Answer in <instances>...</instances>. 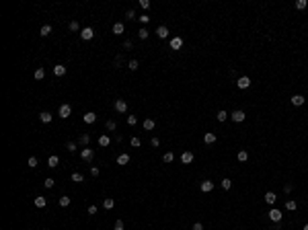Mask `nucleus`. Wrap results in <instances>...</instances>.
Masks as SVG:
<instances>
[{
	"mask_svg": "<svg viewBox=\"0 0 308 230\" xmlns=\"http://www.w3.org/2000/svg\"><path fill=\"white\" fill-rule=\"evenodd\" d=\"M304 103H306V99H304L302 95H294V97H292V105H294V107H302Z\"/></svg>",
	"mask_w": 308,
	"mask_h": 230,
	"instance_id": "obj_10",
	"label": "nucleus"
},
{
	"mask_svg": "<svg viewBox=\"0 0 308 230\" xmlns=\"http://www.w3.org/2000/svg\"><path fill=\"white\" fill-rule=\"evenodd\" d=\"M156 35H158V39H166V37H169V27L158 25V27H156Z\"/></svg>",
	"mask_w": 308,
	"mask_h": 230,
	"instance_id": "obj_6",
	"label": "nucleus"
},
{
	"mask_svg": "<svg viewBox=\"0 0 308 230\" xmlns=\"http://www.w3.org/2000/svg\"><path fill=\"white\" fill-rule=\"evenodd\" d=\"M105 125H107V130H109V132H115V130H117V123L113 121V119H109V121L105 123Z\"/></svg>",
	"mask_w": 308,
	"mask_h": 230,
	"instance_id": "obj_35",
	"label": "nucleus"
},
{
	"mask_svg": "<svg viewBox=\"0 0 308 230\" xmlns=\"http://www.w3.org/2000/svg\"><path fill=\"white\" fill-rule=\"evenodd\" d=\"M162 160H164L166 164H169V162H173V160H175V156H173V152H166L164 156H162Z\"/></svg>",
	"mask_w": 308,
	"mask_h": 230,
	"instance_id": "obj_38",
	"label": "nucleus"
},
{
	"mask_svg": "<svg viewBox=\"0 0 308 230\" xmlns=\"http://www.w3.org/2000/svg\"><path fill=\"white\" fill-rule=\"evenodd\" d=\"M127 68L132 70V72H134V70H138V68H140V64H138V60H130V62H127Z\"/></svg>",
	"mask_w": 308,
	"mask_h": 230,
	"instance_id": "obj_33",
	"label": "nucleus"
},
{
	"mask_svg": "<svg viewBox=\"0 0 308 230\" xmlns=\"http://www.w3.org/2000/svg\"><path fill=\"white\" fill-rule=\"evenodd\" d=\"M43 185L47 187V189H51V187H54V179H45V181H43Z\"/></svg>",
	"mask_w": 308,
	"mask_h": 230,
	"instance_id": "obj_43",
	"label": "nucleus"
},
{
	"mask_svg": "<svg viewBox=\"0 0 308 230\" xmlns=\"http://www.w3.org/2000/svg\"><path fill=\"white\" fill-rule=\"evenodd\" d=\"M58 203H60V206H62V208H68V206H70V197L62 195V197H60V199H58Z\"/></svg>",
	"mask_w": 308,
	"mask_h": 230,
	"instance_id": "obj_31",
	"label": "nucleus"
},
{
	"mask_svg": "<svg viewBox=\"0 0 308 230\" xmlns=\"http://www.w3.org/2000/svg\"><path fill=\"white\" fill-rule=\"evenodd\" d=\"M49 33H51V25H43L41 31H39V35H41V37H47Z\"/></svg>",
	"mask_w": 308,
	"mask_h": 230,
	"instance_id": "obj_27",
	"label": "nucleus"
},
{
	"mask_svg": "<svg viewBox=\"0 0 308 230\" xmlns=\"http://www.w3.org/2000/svg\"><path fill=\"white\" fill-rule=\"evenodd\" d=\"M144 130H148V132H150V130H154V119H144Z\"/></svg>",
	"mask_w": 308,
	"mask_h": 230,
	"instance_id": "obj_30",
	"label": "nucleus"
},
{
	"mask_svg": "<svg viewBox=\"0 0 308 230\" xmlns=\"http://www.w3.org/2000/svg\"><path fill=\"white\" fill-rule=\"evenodd\" d=\"M54 74H56V76H64V74H66V66H64V64L54 66Z\"/></svg>",
	"mask_w": 308,
	"mask_h": 230,
	"instance_id": "obj_16",
	"label": "nucleus"
},
{
	"mask_svg": "<svg viewBox=\"0 0 308 230\" xmlns=\"http://www.w3.org/2000/svg\"><path fill=\"white\" fill-rule=\"evenodd\" d=\"M216 140H218V138H216V134H214V132H208V134L203 136V142L208 144V146H210V144H216Z\"/></svg>",
	"mask_w": 308,
	"mask_h": 230,
	"instance_id": "obj_12",
	"label": "nucleus"
},
{
	"mask_svg": "<svg viewBox=\"0 0 308 230\" xmlns=\"http://www.w3.org/2000/svg\"><path fill=\"white\" fill-rule=\"evenodd\" d=\"M265 201H267L269 206H273L275 201H277V195H275L273 191H267V193H265Z\"/></svg>",
	"mask_w": 308,
	"mask_h": 230,
	"instance_id": "obj_14",
	"label": "nucleus"
},
{
	"mask_svg": "<svg viewBox=\"0 0 308 230\" xmlns=\"http://www.w3.org/2000/svg\"><path fill=\"white\" fill-rule=\"evenodd\" d=\"M132 41H130V39H127V41H123V49H132Z\"/></svg>",
	"mask_w": 308,
	"mask_h": 230,
	"instance_id": "obj_50",
	"label": "nucleus"
},
{
	"mask_svg": "<svg viewBox=\"0 0 308 230\" xmlns=\"http://www.w3.org/2000/svg\"><path fill=\"white\" fill-rule=\"evenodd\" d=\"M183 47V37H173L171 39V49H181Z\"/></svg>",
	"mask_w": 308,
	"mask_h": 230,
	"instance_id": "obj_11",
	"label": "nucleus"
},
{
	"mask_svg": "<svg viewBox=\"0 0 308 230\" xmlns=\"http://www.w3.org/2000/svg\"><path fill=\"white\" fill-rule=\"evenodd\" d=\"M130 144H132L134 148H140V146H142V142H140V138H132V140H130Z\"/></svg>",
	"mask_w": 308,
	"mask_h": 230,
	"instance_id": "obj_42",
	"label": "nucleus"
},
{
	"mask_svg": "<svg viewBox=\"0 0 308 230\" xmlns=\"http://www.w3.org/2000/svg\"><path fill=\"white\" fill-rule=\"evenodd\" d=\"M127 19H138V17H136V12H134V10H127Z\"/></svg>",
	"mask_w": 308,
	"mask_h": 230,
	"instance_id": "obj_53",
	"label": "nucleus"
},
{
	"mask_svg": "<svg viewBox=\"0 0 308 230\" xmlns=\"http://www.w3.org/2000/svg\"><path fill=\"white\" fill-rule=\"evenodd\" d=\"M150 144H152V146H160V140H158V138H152Z\"/></svg>",
	"mask_w": 308,
	"mask_h": 230,
	"instance_id": "obj_52",
	"label": "nucleus"
},
{
	"mask_svg": "<svg viewBox=\"0 0 308 230\" xmlns=\"http://www.w3.org/2000/svg\"><path fill=\"white\" fill-rule=\"evenodd\" d=\"M109 144H111V138H109V136H101V138H99V146H101V148H107Z\"/></svg>",
	"mask_w": 308,
	"mask_h": 230,
	"instance_id": "obj_19",
	"label": "nucleus"
},
{
	"mask_svg": "<svg viewBox=\"0 0 308 230\" xmlns=\"http://www.w3.org/2000/svg\"><path fill=\"white\" fill-rule=\"evenodd\" d=\"M127 162H130V154H119V156H117V164L125 167Z\"/></svg>",
	"mask_w": 308,
	"mask_h": 230,
	"instance_id": "obj_22",
	"label": "nucleus"
},
{
	"mask_svg": "<svg viewBox=\"0 0 308 230\" xmlns=\"http://www.w3.org/2000/svg\"><path fill=\"white\" fill-rule=\"evenodd\" d=\"M66 150H68V152H76V150H78V146H76V142H68V144H66Z\"/></svg>",
	"mask_w": 308,
	"mask_h": 230,
	"instance_id": "obj_37",
	"label": "nucleus"
},
{
	"mask_svg": "<svg viewBox=\"0 0 308 230\" xmlns=\"http://www.w3.org/2000/svg\"><path fill=\"white\" fill-rule=\"evenodd\" d=\"M113 206H115V199H113V197H105V199H103V208H105V210H113Z\"/></svg>",
	"mask_w": 308,
	"mask_h": 230,
	"instance_id": "obj_15",
	"label": "nucleus"
},
{
	"mask_svg": "<svg viewBox=\"0 0 308 230\" xmlns=\"http://www.w3.org/2000/svg\"><path fill=\"white\" fill-rule=\"evenodd\" d=\"M35 78H37V80L45 78V68H37V70H35Z\"/></svg>",
	"mask_w": 308,
	"mask_h": 230,
	"instance_id": "obj_34",
	"label": "nucleus"
},
{
	"mask_svg": "<svg viewBox=\"0 0 308 230\" xmlns=\"http://www.w3.org/2000/svg\"><path fill=\"white\" fill-rule=\"evenodd\" d=\"M302 230H308V224H304V228H302Z\"/></svg>",
	"mask_w": 308,
	"mask_h": 230,
	"instance_id": "obj_54",
	"label": "nucleus"
},
{
	"mask_svg": "<svg viewBox=\"0 0 308 230\" xmlns=\"http://www.w3.org/2000/svg\"><path fill=\"white\" fill-rule=\"evenodd\" d=\"M99 173H101V171H99V167H90V175H93V177H99Z\"/></svg>",
	"mask_w": 308,
	"mask_h": 230,
	"instance_id": "obj_47",
	"label": "nucleus"
},
{
	"mask_svg": "<svg viewBox=\"0 0 308 230\" xmlns=\"http://www.w3.org/2000/svg\"><path fill=\"white\" fill-rule=\"evenodd\" d=\"M201 191H203V193L214 191V181H201Z\"/></svg>",
	"mask_w": 308,
	"mask_h": 230,
	"instance_id": "obj_13",
	"label": "nucleus"
},
{
	"mask_svg": "<svg viewBox=\"0 0 308 230\" xmlns=\"http://www.w3.org/2000/svg\"><path fill=\"white\" fill-rule=\"evenodd\" d=\"M80 37H82V39H84V41H88V39H93V37H95V31H93V29H90V27H84V29H82V31H80Z\"/></svg>",
	"mask_w": 308,
	"mask_h": 230,
	"instance_id": "obj_7",
	"label": "nucleus"
},
{
	"mask_svg": "<svg viewBox=\"0 0 308 230\" xmlns=\"http://www.w3.org/2000/svg\"><path fill=\"white\" fill-rule=\"evenodd\" d=\"M39 121H41V123H49V121H51V113H49V111L39 113Z\"/></svg>",
	"mask_w": 308,
	"mask_h": 230,
	"instance_id": "obj_17",
	"label": "nucleus"
},
{
	"mask_svg": "<svg viewBox=\"0 0 308 230\" xmlns=\"http://www.w3.org/2000/svg\"><path fill=\"white\" fill-rule=\"evenodd\" d=\"M236 158H238L240 162H247V160H249V152H247V150H240L238 154H236Z\"/></svg>",
	"mask_w": 308,
	"mask_h": 230,
	"instance_id": "obj_26",
	"label": "nucleus"
},
{
	"mask_svg": "<svg viewBox=\"0 0 308 230\" xmlns=\"http://www.w3.org/2000/svg\"><path fill=\"white\" fill-rule=\"evenodd\" d=\"M193 230H203V224H201V222H195V224H193Z\"/></svg>",
	"mask_w": 308,
	"mask_h": 230,
	"instance_id": "obj_51",
	"label": "nucleus"
},
{
	"mask_svg": "<svg viewBox=\"0 0 308 230\" xmlns=\"http://www.w3.org/2000/svg\"><path fill=\"white\" fill-rule=\"evenodd\" d=\"M140 6L146 10V8H150V2H148V0H140Z\"/></svg>",
	"mask_w": 308,
	"mask_h": 230,
	"instance_id": "obj_46",
	"label": "nucleus"
},
{
	"mask_svg": "<svg viewBox=\"0 0 308 230\" xmlns=\"http://www.w3.org/2000/svg\"><path fill=\"white\" fill-rule=\"evenodd\" d=\"M58 113H60V117H62V119H68L70 113H72V107H70L68 103H62V105H60V109H58Z\"/></svg>",
	"mask_w": 308,
	"mask_h": 230,
	"instance_id": "obj_1",
	"label": "nucleus"
},
{
	"mask_svg": "<svg viewBox=\"0 0 308 230\" xmlns=\"http://www.w3.org/2000/svg\"><path fill=\"white\" fill-rule=\"evenodd\" d=\"M306 6H308L306 0H296V8H298V10H304Z\"/></svg>",
	"mask_w": 308,
	"mask_h": 230,
	"instance_id": "obj_36",
	"label": "nucleus"
},
{
	"mask_svg": "<svg viewBox=\"0 0 308 230\" xmlns=\"http://www.w3.org/2000/svg\"><path fill=\"white\" fill-rule=\"evenodd\" d=\"M35 206H37V208H45V206H47V199H45L43 195H37V197H35Z\"/></svg>",
	"mask_w": 308,
	"mask_h": 230,
	"instance_id": "obj_20",
	"label": "nucleus"
},
{
	"mask_svg": "<svg viewBox=\"0 0 308 230\" xmlns=\"http://www.w3.org/2000/svg\"><path fill=\"white\" fill-rule=\"evenodd\" d=\"M220 187H222V189H224V191H228V189H230V187H232V181H230V179H222V183H220Z\"/></svg>",
	"mask_w": 308,
	"mask_h": 230,
	"instance_id": "obj_32",
	"label": "nucleus"
},
{
	"mask_svg": "<svg viewBox=\"0 0 308 230\" xmlns=\"http://www.w3.org/2000/svg\"><path fill=\"white\" fill-rule=\"evenodd\" d=\"M72 181H74V183H82V181H84V177L80 175V173H74V175H72Z\"/></svg>",
	"mask_w": 308,
	"mask_h": 230,
	"instance_id": "obj_39",
	"label": "nucleus"
},
{
	"mask_svg": "<svg viewBox=\"0 0 308 230\" xmlns=\"http://www.w3.org/2000/svg\"><path fill=\"white\" fill-rule=\"evenodd\" d=\"M181 162H183V164H191V162H193V152L185 150V152L181 154Z\"/></svg>",
	"mask_w": 308,
	"mask_h": 230,
	"instance_id": "obj_9",
	"label": "nucleus"
},
{
	"mask_svg": "<svg viewBox=\"0 0 308 230\" xmlns=\"http://www.w3.org/2000/svg\"><path fill=\"white\" fill-rule=\"evenodd\" d=\"M228 117H230V115H228V113L224 111V109H222V111H218V113H216V119H218V121H220V123H224V121H226V119H228Z\"/></svg>",
	"mask_w": 308,
	"mask_h": 230,
	"instance_id": "obj_18",
	"label": "nucleus"
},
{
	"mask_svg": "<svg viewBox=\"0 0 308 230\" xmlns=\"http://www.w3.org/2000/svg\"><path fill=\"white\" fill-rule=\"evenodd\" d=\"M97 214V206H88V216H95Z\"/></svg>",
	"mask_w": 308,
	"mask_h": 230,
	"instance_id": "obj_48",
	"label": "nucleus"
},
{
	"mask_svg": "<svg viewBox=\"0 0 308 230\" xmlns=\"http://www.w3.org/2000/svg\"><path fill=\"white\" fill-rule=\"evenodd\" d=\"M113 230H125V228H123V222H121V220H117V222H115V228H113Z\"/></svg>",
	"mask_w": 308,
	"mask_h": 230,
	"instance_id": "obj_45",
	"label": "nucleus"
},
{
	"mask_svg": "<svg viewBox=\"0 0 308 230\" xmlns=\"http://www.w3.org/2000/svg\"><path fill=\"white\" fill-rule=\"evenodd\" d=\"M236 86H238L240 91H245V88H249V86H251V78H249V76H240V78L236 80Z\"/></svg>",
	"mask_w": 308,
	"mask_h": 230,
	"instance_id": "obj_3",
	"label": "nucleus"
},
{
	"mask_svg": "<svg viewBox=\"0 0 308 230\" xmlns=\"http://www.w3.org/2000/svg\"><path fill=\"white\" fill-rule=\"evenodd\" d=\"M88 142H90V136H88V134H82V136L78 138V144H80V146H86Z\"/></svg>",
	"mask_w": 308,
	"mask_h": 230,
	"instance_id": "obj_28",
	"label": "nucleus"
},
{
	"mask_svg": "<svg viewBox=\"0 0 308 230\" xmlns=\"http://www.w3.org/2000/svg\"><path fill=\"white\" fill-rule=\"evenodd\" d=\"M123 31H125V27H123V23H115V25H113V33H115V35H121Z\"/></svg>",
	"mask_w": 308,
	"mask_h": 230,
	"instance_id": "obj_25",
	"label": "nucleus"
},
{
	"mask_svg": "<svg viewBox=\"0 0 308 230\" xmlns=\"http://www.w3.org/2000/svg\"><path fill=\"white\" fill-rule=\"evenodd\" d=\"M58 164H60V158H58V156H49V158H47V167H49V169H56Z\"/></svg>",
	"mask_w": 308,
	"mask_h": 230,
	"instance_id": "obj_21",
	"label": "nucleus"
},
{
	"mask_svg": "<svg viewBox=\"0 0 308 230\" xmlns=\"http://www.w3.org/2000/svg\"><path fill=\"white\" fill-rule=\"evenodd\" d=\"M245 111H240V109H236V111H232L230 113V119H232V121H236V123H240V121H245Z\"/></svg>",
	"mask_w": 308,
	"mask_h": 230,
	"instance_id": "obj_2",
	"label": "nucleus"
},
{
	"mask_svg": "<svg viewBox=\"0 0 308 230\" xmlns=\"http://www.w3.org/2000/svg\"><path fill=\"white\" fill-rule=\"evenodd\" d=\"M93 156H95V150H93V148H84V150L80 152V158H82V160H86V162L93 160Z\"/></svg>",
	"mask_w": 308,
	"mask_h": 230,
	"instance_id": "obj_4",
	"label": "nucleus"
},
{
	"mask_svg": "<svg viewBox=\"0 0 308 230\" xmlns=\"http://www.w3.org/2000/svg\"><path fill=\"white\" fill-rule=\"evenodd\" d=\"M286 210H290V212H296V210H298V203H296L294 199H288V201H286Z\"/></svg>",
	"mask_w": 308,
	"mask_h": 230,
	"instance_id": "obj_24",
	"label": "nucleus"
},
{
	"mask_svg": "<svg viewBox=\"0 0 308 230\" xmlns=\"http://www.w3.org/2000/svg\"><path fill=\"white\" fill-rule=\"evenodd\" d=\"M70 31H78V23H76V21L70 23Z\"/></svg>",
	"mask_w": 308,
	"mask_h": 230,
	"instance_id": "obj_49",
	"label": "nucleus"
},
{
	"mask_svg": "<svg viewBox=\"0 0 308 230\" xmlns=\"http://www.w3.org/2000/svg\"><path fill=\"white\" fill-rule=\"evenodd\" d=\"M281 218H284V214H281L279 210H275V208H273L271 212H269V220H271V222H275V224H277V222H281Z\"/></svg>",
	"mask_w": 308,
	"mask_h": 230,
	"instance_id": "obj_5",
	"label": "nucleus"
},
{
	"mask_svg": "<svg viewBox=\"0 0 308 230\" xmlns=\"http://www.w3.org/2000/svg\"><path fill=\"white\" fill-rule=\"evenodd\" d=\"M29 167H31V169L37 167V158H35V156H31V158H29Z\"/></svg>",
	"mask_w": 308,
	"mask_h": 230,
	"instance_id": "obj_44",
	"label": "nucleus"
},
{
	"mask_svg": "<svg viewBox=\"0 0 308 230\" xmlns=\"http://www.w3.org/2000/svg\"><path fill=\"white\" fill-rule=\"evenodd\" d=\"M138 21L142 23V27H146V23L150 21V17H148V15H140V17H138Z\"/></svg>",
	"mask_w": 308,
	"mask_h": 230,
	"instance_id": "obj_40",
	"label": "nucleus"
},
{
	"mask_svg": "<svg viewBox=\"0 0 308 230\" xmlns=\"http://www.w3.org/2000/svg\"><path fill=\"white\" fill-rule=\"evenodd\" d=\"M84 121H86V123H95V121H97V115H95L93 111L84 113Z\"/></svg>",
	"mask_w": 308,
	"mask_h": 230,
	"instance_id": "obj_23",
	"label": "nucleus"
},
{
	"mask_svg": "<svg viewBox=\"0 0 308 230\" xmlns=\"http://www.w3.org/2000/svg\"><path fill=\"white\" fill-rule=\"evenodd\" d=\"M148 35H150V31H148L146 27H142V29L138 31V37H140V39H148Z\"/></svg>",
	"mask_w": 308,
	"mask_h": 230,
	"instance_id": "obj_29",
	"label": "nucleus"
},
{
	"mask_svg": "<svg viewBox=\"0 0 308 230\" xmlns=\"http://www.w3.org/2000/svg\"><path fill=\"white\" fill-rule=\"evenodd\" d=\"M136 123H138L136 115H127V125H136Z\"/></svg>",
	"mask_w": 308,
	"mask_h": 230,
	"instance_id": "obj_41",
	"label": "nucleus"
},
{
	"mask_svg": "<svg viewBox=\"0 0 308 230\" xmlns=\"http://www.w3.org/2000/svg\"><path fill=\"white\" fill-rule=\"evenodd\" d=\"M115 109H117L119 113H125L127 111V101L125 99H117V101H115Z\"/></svg>",
	"mask_w": 308,
	"mask_h": 230,
	"instance_id": "obj_8",
	"label": "nucleus"
}]
</instances>
